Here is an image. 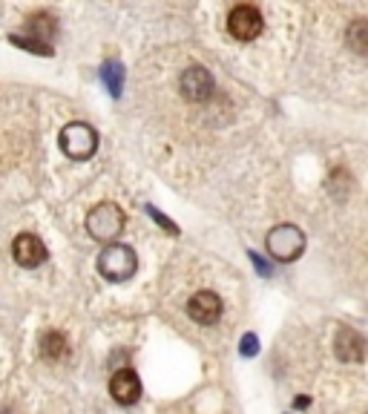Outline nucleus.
Masks as SVG:
<instances>
[{
    "instance_id": "f8f14e48",
    "label": "nucleus",
    "mask_w": 368,
    "mask_h": 414,
    "mask_svg": "<svg viewBox=\"0 0 368 414\" xmlns=\"http://www.w3.org/2000/svg\"><path fill=\"white\" fill-rule=\"evenodd\" d=\"M101 81L107 84V89H110L112 98H118L121 89H124V66H121L118 61H107V64L101 66Z\"/></svg>"
},
{
    "instance_id": "9b49d317",
    "label": "nucleus",
    "mask_w": 368,
    "mask_h": 414,
    "mask_svg": "<svg viewBox=\"0 0 368 414\" xmlns=\"http://www.w3.org/2000/svg\"><path fill=\"white\" fill-rule=\"evenodd\" d=\"M29 32L35 35V40H43V43H52L55 32H58V23L49 12H38L35 17H29Z\"/></svg>"
},
{
    "instance_id": "dca6fc26",
    "label": "nucleus",
    "mask_w": 368,
    "mask_h": 414,
    "mask_svg": "<svg viewBox=\"0 0 368 414\" xmlns=\"http://www.w3.org/2000/svg\"><path fill=\"white\" fill-rule=\"evenodd\" d=\"M147 213H150V216L156 219V222H159V225H161V228H164L167 233H179V228H176L173 222H170V219H167V216H161V213H159L156 207H150V205H147Z\"/></svg>"
},
{
    "instance_id": "2eb2a0df",
    "label": "nucleus",
    "mask_w": 368,
    "mask_h": 414,
    "mask_svg": "<svg viewBox=\"0 0 368 414\" xmlns=\"http://www.w3.org/2000/svg\"><path fill=\"white\" fill-rule=\"evenodd\" d=\"M9 43H12V46H20V50H27V52L43 55V58L52 55V46H49V43L35 40V38H27V35H9Z\"/></svg>"
},
{
    "instance_id": "4468645a",
    "label": "nucleus",
    "mask_w": 368,
    "mask_h": 414,
    "mask_svg": "<svg viewBox=\"0 0 368 414\" xmlns=\"http://www.w3.org/2000/svg\"><path fill=\"white\" fill-rule=\"evenodd\" d=\"M41 354H43L46 360H61V357L66 354V339H64V334H58V331L43 334V339H41Z\"/></svg>"
},
{
    "instance_id": "ddd939ff",
    "label": "nucleus",
    "mask_w": 368,
    "mask_h": 414,
    "mask_svg": "<svg viewBox=\"0 0 368 414\" xmlns=\"http://www.w3.org/2000/svg\"><path fill=\"white\" fill-rule=\"evenodd\" d=\"M346 40L354 52L360 55H368V20H354L348 32H346Z\"/></svg>"
},
{
    "instance_id": "9d476101",
    "label": "nucleus",
    "mask_w": 368,
    "mask_h": 414,
    "mask_svg": "<svg viewBox=\"0 0 368 414\" xmlns=\"http://www.w3.org/2000/svg\"><path fill=\"white\" fill-rule=\"evenodd\" d=\"M334 351L342 362H362L365 360V339L354 328H339L334 339Z\"/></svg>"
},
{
    "instance_id": "20e7f679",
    "label": "nucleus",
    "mask_w": 368,
    "mask_h": 414,
    "mask_svg": "<svg viewBox=\"0 0 368 414\" xmlns=\"http://www.w3.org/2000/svg\"><path fill=\"white\" fill-rule=\"evenodd\" d=\"M305 248V236L293 225H279L267 233V253L277 262H293Z\"/></svg>"
},
{
    "instance_id": "0eeeda50",
    "label": "nucleus",
    "mask_w": 368,
    "mask_h": 414,
    "mask_svg": "<svg viewBox=\"0 0 368 414\" xmlns=\"http://www.w3.org/2000/svg\"><path fill=\"white\" fill-rule=\"evenodd\" d=\"M110 394H112V400L121 403V406L138 403V397H141V380H138V374H135L133 369H121L118 374H112V380H110Z\"/></svg>"
},
{
    "instance_id": "a211bd4d",
    "label": "nucleus",
    "mask_w": 368,
    "mask_h": 414,
    "mask_svg": "<svg viewBox=\"0 0 368 414\" xmlns=\"http://www.w3.org/2000/svg\"><path fill=\"white\" fill-rule=\"evenodd\" d=\"M251 259H253V265L259 267V274H262V276H267V265L259 259V253H253V251H251Z\"/></svg>"
},
{
    "instance_id": "7ed1b4c3",
    "label": "nucleus",
    "mask_w": 368,
    "mask_h": 414,
    "mask_svg": "<svg viewBox=\"0 0 368 414\" xmlns=\"http://www.w3.org/2000/svg\"><path fill=\"white\" fill-rule=\"evenodd\" d=\"M61 150L72 161H87L98 150V133L84 121H72L61 130Z\"/></svg>"
},
{
    "instance_id": "39448f33",
    "label": "nucleus",
    "mask_w": 368,
    "mask_h": 414,
    "mask_svg": "<svg viewBox=\"0 0 368 414\" xmlns=\"http://www.w3.org/2000/svg\"><path fill=\"white\" fill-rule=\"evenodd\" d=\"M262 27H265V20H262V12L256 6H248V3H242L230 12L228 17V29L236 40H253L262 35Z\"/></svg>"
},
{
    "instance_id": "6e6552de",
    "label": "nucleus",
    "mask_w": 368,
    "mask_h": 414,
    "mask_svg": "<svg viewBox=\"0 0 368 414\" xmlns=\"http://www.w3.org/2000/svg\"><path fill=\"white\" fill-rule=\"evenodd\" d=\"M187 313H190L199 325H213L219 316H222V300H219L213 290H199V294L190 300Z\"/></svg>"
},
{
    "instance_id": "f03ea898",
    "label": "nucleus",
    "mask_w": 368,
    "mask_h": 414,
    "mask_svg": "<svg viewBox=\"0 0 368 414\" xmlns=\"http://www.w3.org/2000/svg\"><path fill=\"white\" fill-rule=\"evenodd\" d=\"M138 267V259H135V251L127 248V245H107L98 256V274L110 282H124L135 274Z\"/></svg>"
},
{
    "instance_id": "f257e3e1",
    "label": "nucleus",
    "mask_w": 368,
    "mask_h": 414,
    "mask_svg": "<svg viewBox=\"0 0 368 414\" xmlns=\"http://www.w3.org/2000/svg\"><path fill=\"white\" fill-rule=\"evenodd\" d=\"M124 222H127V216L124 210H121L118 205L112 202H101V205H95L87 216V230L92 239L98 242H115L121 236V230H124Z\"/></svg>"
},
{
    "instance_id": "1a4fd4ad",
    "label": "nucleus",
    "mask_w": 368,
    "mask_h": 414,
    "mask_svg": "<svg viewBox=\"0 0 368 414\" xmlns=\"http://www.w3.org/2000/svg\"><path fill=\"white\" fill-rule=\"evenodd\" d=\"M182 92H184V98H190V101H205V98H210V92H213L210 72H207L205 66H190V69H184V75H182Z\"/></svg>"
},
{
    "instance_id": "423d86ee",
    "label": "nucleus",
    "mask_w": 368,
    "mask_h": 414,
    "mask_svg": "<svg viewBox=\"0 0 368 414\" xmlns=\"http://www.w3.org/2000/svg\"><path fill=\"white\" fill-rule=\"evenodd\" d=\"M12 256H15V262L20 265V267H38V265H43L46 262V245L38 239V236H32V233H20L17 239H15V245H12Z\"/></svg>"
},
{
    "instance_id": "f3484780",
    "label": "nucleus",
    "mask_w": 368,
    "mask_h": 414,
    "mask_svg": "<svg viewBox=\"0 0 368 414\" xmlns=\"http://www.w3.org/2000/svg\"><path fill=\"white\" fill-rule=\"evenodd\" d=\"M256 351H259V339H256L253 334H244V337H242V354L251 357V354H256Z\"/></svg>"
}]
</instances>
